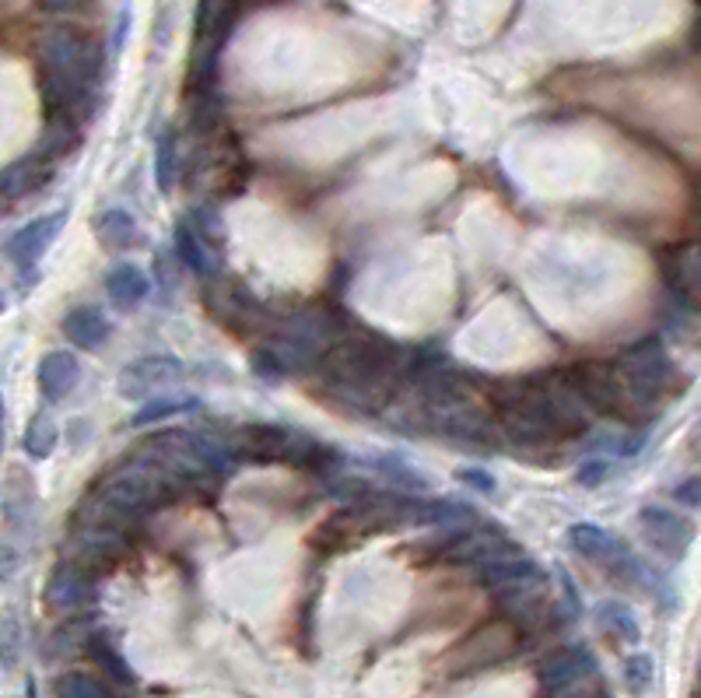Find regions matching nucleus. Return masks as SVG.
I'll return each instance as SVG.
<instances>
[{
    "label": "nucleus",
    "instance_id": "obj_1",
    "mask_svg": "<svg viewBox=\"0 0 701 698\" xmlns=\"http://www.w3.org/2000/svg\"><path fill=\"white\" fill-rule=\"evenodd\" d=\"M410 366L414 351L393 345L372 330H362V334H340L327 348L316 372L324 386L333 390L340 401L365 411H383L410 383Z\"/></svg>",
    "mask_w": 701,
    "mask_h": 698
},
{
    "label": "nucleus",
    "instance_id": "obj_2",
    "mask_svg": "<svg viewBox=\"0 0 701 698\" xmlns=\"http://www.w3.org/2000/svg\"><path fill=\"white\" fill-rule=\"evenodd\" d=\"M491 407L505 439L523 446H544L558 439H576L590 428L593 407L568 383L540 380H502L491 386Z\"/></svg>",
    "mask_w": 701,
    "mask_h": 698
},
{
    "label": "nucleus",
    "instance_id": "obj_3",
    "mask_svg": "<svg viewBox=\"0 0 701 698\" xmlns=\"http://www.w3.org/2000/svg\"><path fill=\"white\" fill-rule=\"evenodd\" d=\"M414 418L425 432H435V436L463 443V446H481V449H495L502 439L499 422L488 418V411H481L470 401V393L463 397H449V401H421V407L414 411Z\"/></svg>",
    "mask_w": 701,
    "mask_h": 698
},
{
    "label": "nucleus",
    "instance_id": "obj_4",
    "mask_svg": "<svg viewBox=\"0 0 701 698\" xmlns=\"http://www.w3.org/2000/svg\"><path fill=\"white\" fill-rule=\"evenodd\" d=\"M614 366L621 372L624 386H628L632 401L638 404L642 418H649V414L656 411V404L662 401V393H667L670 386V355L667 348H662L659 337H642V341L628 345L617 358Z\"/></svg>",
    "mask_w": 701,
    "mask_h": 698
},
{
    "label": "nucleus",
    "instance_id": "obj_5",
    "mask_svg": "<svg viewBox=\"0 0 701 698\" xmlns=\"http://www.w3.org/2000/svg\"><path fill=\"white\" fill-rule=\"evenodd\" d=\"M568 383L582 393V401L593 407V414H607V418H617L621 425L642 422V411L632 401L614 362H582L568 372Z\"/></svg>",
    "mask_w": 701,
    "mask_h": 698
},
{
    "label": "nucleus",
    "instance_id": "obj_6",
    "mask_svg": "<svg viewBox=\"0 0 701 698\" xmlns=\"http://www.w3.org/2000/svg\"><path fill=\"white\" fill-rule=\"evenodd\" d=\"M568 544H572L582 558L596 561L603 572H611L614 579L628 582V587H646L649 582L646 565L632 555L628 544H624L621 537H614L611 531H603V526H596V523H576L572 531H568Z\"/></svg>",
    "mask_w": 701,
    "mask_h": 698
},
{
    "label": "nucleus",
    "instance_id": "obj_7",
    "mask_svg": "<svg viewBox=\"0 0 701 698\" xmlns=\"http://www.w3.org/2000/svg\"><path fill=\"white\" fill-rule=\"evenodd\" d=\"M183 380V362L176 355H144L134 358L117 375V393L123 401H147L162 386H173Z\"/></svg>",
    "mask_w": 701,
    "mask_h": 698
},
{
    "label": "nucleus",
    "instance_id": "obj_8",
    "mask_svg": "<svg viewBox=\"0 0 701 698\" xmlns=\"http://www.w3.org/2000/svg\"><path fill=\"white\" fill-rule=\"evenodd\" d=\"M64 225H67V211H53V215L25 221L22 229H14L8 236V257L14 268L22 271V277L40 271V260L50 253L53 239L64 232Z\"/></svg>",
    "mask_w": 701,
    "mask_h": 698
},
{
    "label": "nucleus",
    "instance_id": "obj_9",
    "mask_svg": "<svg viewBox=\"0 0 701 698\" xmlns=\"http://www.w3.org/2000/svg\"><path fill=\"white\" fill-rule=\"evenodd\" d=\"M638 526H642V537H646L649 548L659 552L662 558H670V561H680L694 544V523L670 513V509H662V505L642 509Z\"/></svg>",
    "mask_w": 701,
    "mask_h": 698
},
{
    "label": "nucleus",
    "instance_id": "obj_10",
    "mask_svg": "<svg viewBox=\"0 0 701 698\" xmlns=\"http://www.w3.org/2000/svg\"><path fill=\"white\" fill-rule=\"evenodd\" d=\"M478 582H481V587H488L491 593H513V590H526V587H540L544 569L529 555L508 552V555H502L495 561L481 565Z\"/></svg>",
    "mask_w": 701,
    "mask_h": 698
},
{
    "label": "nucleus",
    "instance_id": "obj_11",
    "mask_svg": "<svg viewBox=\"0 0 701 698\" xmlns=\"http://www.w3.org/2000/svg\"><path fill=\"white\" fill-rule=\"evenodd\" d=\"M662 277L680 302L701 306V239L680 242V247L662 253Z\"/></svg>",
    "mask_w": 701,
    "mask_h": 698
},
{
    "label": "nucleus",
    "instance_id": "obj_12",
    "mask_svg": "<svg viewBox=\"0 0 701 698\" xmlns=\"http://www.w3.org/2000/svg\"><path fill=\"white\" fill-rule=\"evenodd\" d=\"M288 439H292V428L256 422V425L239 428L236 439L229 446H232V452H236L239 460H250V463H284Z\"/></svg>",
    "mask_w": 701,
    "mask_h": 698
},
{
    "label": "nucleus",
    "instance_id": "obj_13",
    "mask_svg": "<svg viewBox=\"0 0 701 698\" xmlns=\"http://www.w3.org/2000/svg\"><path fill=\"white\" fill-rule=\"evenodd\" d=\"M537 674H540V685L551 695H558L565 688L585 681V677H593L596 664H593V653L585 646H561L544 659Z\"/></svg>",
    "mask_w": 701,
    "mask_h": 698
},
{
    "label": "nucleus",
    "instance_id": "obj_14",
    "mask_svg": "<svg viewBox=\"0 0 701 698\" xmlns=\"http://www.w3.org/2000/svg\"><path fill=\"white\" fill-rule=\"evenodd\" d=\"M508 552H519V544H513V541H508L505 534H499V531H491V526H473V531L452 537V544L446 548V555L452 561L473 565V569H481V565L495 561V558H502Z\"/></svg>",
    "mask_w": 701,
    "mask_h": 698
},
{
    "label": "nucleus",
    "instance_id": "obj_15",
    "mask_svg": "<svg viewBox=\"0 0 701 698\" xmlns=\"http://www.w3.org/2000/svg\"><path fill=\"white\" fill-rule=\"evenodd\" d=\"M78 380H81V362L78 355L70 351H50L40 362V369H35V383H40L46 404H61L64 397H70Z\"/></svg>",
    "mask_w": 701,
    "mask_h": 698
},
{
    "label": "nucleus",
    "instance_id": "obj_16",
    "mask_svg": "<svg viewBox=\"0 0 701 698\" xmlns=\"http://www.w3.org/2000/svg\"><path fill=\"white\" fill-rule=\"evenodd\" d=\"M88 569L81 561H61L56 569L50 572L46 579V600H50V608L56 611H74V608H81L85 597H88Z\"/></svg>",
    "mask_w": 701,
    "mask_h": 698
},
{
    "label": "nucleus",
    "instance_id": "obj_17",
    "mask_svg": "<svg viewBox=\"0 0 701 698\" xmlns=\"http://www.w3.org/2000/svg\"><path fill=\"white\" fill-rule=\"evenodd\" d=\"M236 11H239V0H197V43H200V53H218Z\"/></svg>",
    "mask_w": 701,
    "mask_h": 698
},
{
    "label": "nucleus",
    "instance_id": "obj_18",
    "mask_svg": "<svg viewBox=\"0 0 701 698\" xmlns=\"http://www.w3.org/2000/svg\"><path fill=\"white\" fill-rule=\"evenodd\" d=\"M53 176V162L43 155H25V159H14L4 168V200L14 204L29 194H35L40 186Z\"/></svg>",
    "mask_w": 701,
    "mask_h": 698
},
{
    "label": "nucleus",
    "instance_id": "obj_19",
    "mask_svg": "<svg viewBox=\"0 0 701 698\" xmlns=\"http://www.w3.org/2000/svg\"><path fill=\"white\" fill-rule=\"evenodd\" d=\"M106 292L120 309H134L151 295V277L138 268V263H112L106 271Z\"/></svg>",
    "mask_w": 701,
    "mask_h": 698
},
{
    "label": "nucleus",
    "instance_id": "obj_20",
    "mask_svg": "<svg viewBox=\"0 0 701 698\" xmlns=\"http://www.w3.org/2000/svg\"><path fill=\"white\" fill-rule=\"evenodd\" d=\"M61 330H64V337H67V341H70L74 348L95 351V348L106 345V337H109V319H106L99 309H91V306H74V309L64 316Z\"/></svg>",
    "mask_w": 701,
    "mask_h": 698
},
{
    "label": "nucleus",
    "instance_id": "obj_21",
    "mask_svg": "<svg viewBox=\"0 0 701 698\" xmlns=\"http://www.w3.org/2000/svg\"><path fill=\"white\" fill-rule=\"evenodd\" d=\"M91 232L95 239L102 242V247L109 250H127L138 242V221L130 211H123V207H102L99 215H95L91 221Z\"/></svg>",
    "mask_w": 701,
    "mask_h": 698
},
{
    "label": "nucleus",
    "instance_id": "obj_22",
    "mask_svg": "<svg viewBox=\"0 0 701 698\" xmlns=\"http://www.w3.org/2000/svg\"><path fill=\"white\" fill-rule=\"evenodd\" d=\"M375 475H383L390 481V488H401V492H410V495H428L431 492V484L414 470L407 460L401 457H393V452H383V457H372L369 460Z\"/></svg>",
    "mask_w": 701,
    "mask_h": 698
},
{
    "label": "nucleus",
    "instance_id": "obj_23",
    "mask_svg": "<svg viewBox=\"0 0 701 698\" xmlns=\"http://www.w3.org/2000/svg\"><path fill=\"white\" fill-rule=\"evenodd\" d=\"M88 656L112 677V681H120V685H134V681H138L134 670H130V664L123 659V653H120L117 646H112V639H109L106 632H95V635L88 639Z\"/></svg>",
    "mask_w": 701,
    "mask_h": 698
},
{
    "label": "nucleus",
    "instance_id": "obj_24",
    "mask_svg": "<svg viewBox=\"0 0 701 698\" xmlns=\"http://www.w3.org/2000/svg\"><path fill=\"white\" fill-rule=\"evenodd\" d=\"M176 253H179V260H183L194 274H200V277L211 274V257H207V242H204L200 232L194 229V221L176 225Z\"/></svg>",
    "mask_w": 701,
    "mask_h": 698
},
{
    "label": "nucleus",
    "instance_id": "obj_25",
    "mask_svg": "<svg viewBox=\"0 0 701 698\" xmlns=\"http://www.w3.org/2000/svg\"><path fill=\"white\" fill-rule=\"evenodd\" d=\"M596 625L614 639H624V643H638V621H635L632 608H624L621 600H603L600 603Z\"/></svg>",
    "mask_w": 701,
    "mask_h": 698
},
{
    "label": "nucleus",
    "instance_id": "obj_26",
    "mask_svg": "<svg viewBox=\"0 0 701 698\" xmlns=\"http://www.w3.org/2000/svg\"><path fill=\"white\" fill-rule=\"evenodd\" d=\"M56 439H61V428H56V422L50 418L46 411H40V414H35V418L29 422V428H25L22 449L29 452L32 460H46V457H53Z\"/></svg>",
    "mask_w": 701,
    "mask_h": 698
},
{
    "label": "nucleus",
    "instance_id": "obj_27",
    "mask_svg": "<svg viewBox=\"0 0 701 698\" xmlns=\"http://www.w3.org/2000/svg\"><path fill=\"white\" fill-rule=\"evenodd\" d=\"M200 401L194 397H168V401H144L141 411H134V418H130V425L134 428H144V425H155V422H168L176 418V414H186V411H197Z\"/></svg>",
    "mask_w": 701,
    "mask_h": 698
},
{
    "label": "nucleus",
    "instance_id": "obj_28",
    "mask_svg": "<svg viewBox=\"0 0 701 698\" xmlns=\"http://www.w3.org/2000/svg\"><path fill=\"white\" fill-rule=\"evenodd\" d=\"M179 176V155H176V134L173 130H165V134L155 141V183L158 190L168 194L176 186Z\"/></svg>",
    "mask_w": 701,
    "mask_h": 698
},
{
    "label": "nucleus",
    "instance_id": "obj_29",
    "mask_svg": "<svg viewBox=\"0 0 701 698\" xmlns=\"http://www.w3.org/2000/svg\"><path fill=\"white\" fill-rule=\"evenodd\" d=\"M656 681V664L649 653H632L624 659V685L632 695H646Z\"/></svg>",
    "mask_w": 701,
    "mask_h": 698
},
{
    "label": "nucleus",
    "instance_id": "obj_30",
    "mask_svg": "<svg viewBox=\"0 0 701 698\" xmlns=\"http://www.w3.org/2000/svg\"><path fill=\"white\" fill-rule=\"evenodd\" d=\"M56 698H109V691L95 681V677L70 670L56 681Z\"/></svg>",
    "mask_w": 701,
    "mask_h": 698
},
{
    "label": "nucleus",
    "instance_id": "obj_31",
    "mask_svg": "<svg viewBox=\"0 0 701 698\" xmlns=\"http://www.w3.org/2000/svg\"><path fill=\"white\" fill-rule=\"evenodd\" d=\"M194 229L200 232V239L211 250H218V253L224 250V229H221V221H218V215L211 211V207H200V211L194 215Z\"/></svg>",
    "mask_w": 701,
    "mask_h": 698
},
{
    "label": "nucleus",
    "instance_id": "obj_32",
    "mask_svg": "<svg viewBox=\"0 0 701 698\" xmlns=\"http://www.w3.org/2000/svg\"><path fill=\"white\" fill-rule=\"evenodd\" d=\"M673 499L680 505H691V509H701V475H691L684 478L677 488H673Z\"/></svg>",
    "mask_w": 701,
    "mask_h": 698
},
{
    "label": "nucleus",
    "instance_id": "obj_33",
    "mask_svg": "<svg viewBox=\"0 0 701 698\" xmlns=\"http://www.w3.org/2000/svg\"><path fill=\"white\" fill-rule=\"evenodd\" d=\"M611 475V467H607V460H585L582 467H579V475H576V481L579 484H585V488H596L603 478Z\"/></svg>",
    "mask_w": 701,
    "mask_h": 698
},
{
    "label": "nucleus",
    "instance_id": "obj_34",
    "mask_svg": "<svg viewBox=\"0 0 701 698\" xmlns=\"http://www.w3.org/2000/svg\"><path fill=\"white\" fill-rule=\"evenodd\" d=\"M467 488H473V492H484V495H491V492H495V478H491V475H484V470H478V467H467V470H460V475H457Z\"/></svg>",
    "mask_w": 701,
    "mask_h": 698
},
{
    "label": "nucleus",
    "instance_id": "obj_35",
    "mask_svg": "<svg viewBox=\"0 0 701 698\" xmlns=\"http://www.w3.org/2000/svg\"><path fill=\"white\" fill-rule=\"evenodd\" d=\"M40 4L50 14H78L91 4V0H40Z\"/></svg>",
    "mask_w": 701,
    "mask_h": 698
},
{
    "label": "nucleus",
    "instance_id": "obj_36",
    "mask_svg": "<svg viewBox=\"0 0 701 698\" xmlns=\"http://www.w3.org/2000/svg\"><path fill=\"white\" fill-rule=\"evenodd\" d=\"M555 698H611L603 688H590V685H572V688H565V691H558Z\"/></svg>",
    "mask_w": 701,
    "mask_h": 698
},
{
    "label": "nucleus",
    "instance_id": "obj_37",
    "mask_svg": "<svg viewBox=\"0 0 701 698\" xmlns=\"http://www.w3.org/2000/svg\"><path fill=\"white\" fill-rule=\"evenodd\" d=\"M127 25H130V14L120 11V22H117V32H112V53L123 50V40H127Z\"/></svg>",
    "mask_w": 701,
    "mask_h": 698
},
{
    "label": "nucleus",
    "instance_id": "obj_38",
    "mask_svg": "<svg viewBox=\"0 0 701 698\" xmlns=\"http://www.w3.org/2000/svg\"><path fill=\"white\" fill-rule=\"evenodd\" d=\"M698 211H701V186H698Z\"/></svg>",
    "mask_w": 701,
    "mask_h": 698
},
{
    "label": "nucleus",
    "instance_id": "obj_39",
    "mask_svg": "<svg viewBox=\"0 0 701 698\" xmlns=\"http://www.w3.org/2000/svg\"><path fill=\"white\" fill-rule=\"evenodd\" d=\"M698 432H701V425H698Z\"/></svg>",
    "mask_w": 701,
    "mask_h": 698
}]
</instances>
